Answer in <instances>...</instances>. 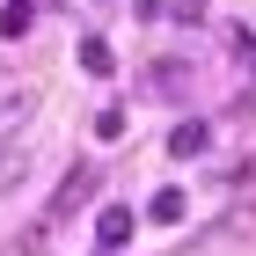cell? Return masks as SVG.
Wrapping results in <instances>:
<instances>
[{"instance_id":"cell-1","label":"cell","mask_w":256,"mask_h":256,"mask_svg":"<svg viewBox=\"0 0 256 256\" xmlns=\"http://www.w3.org/2000/svg\"><path fill=\"white\" fill-rule=\"evenodd\" d=\"M96 198H102V168H96V161H74L66 183H59V198H52V220L80 212V205H96Z\"/></svg>"},{"instance_id":"cell-2","label":"cell","mask_w":256,"mask_h":256,"mask_svg":"<svg viewBox=\"0 0 256 256\" xmlns=\"http://www.w3.org/2000/svg\"><path fill=\"white\" fill-rule=\"evenodd\" d=\"M190 74H198V59H161V66H146V96H161V102H183L190 96Z\"/></svg>"},{"instance_id":"cell-3","label":"cell","mask_w":256,"mask_h":256,"mask_svg":"<svg viewBox=\"0 0 256 256\" xmlns=\"http://www.w3.org/2000/svg\"><path fill=\"white\" fill-rule=\"evenodd\" d=\"M37 88H15V96L0 102V146H22V139H30V118H37Z\"/></svg>"},{"instance_id":"cell-4","label":"cell","mask_w":256,"mask_h":256,"mask_svg":"<svg viewBox=\"0 0 256 256\" xmlns=\"http://www.w3.org/2000/svg\"><path fill=\"white\" fill-rule=\"evenodd\" d=\"M132 227H139V220H132V205H102L96 242H102V249H124V242H132Z\"/></svg>"},{"instance_id":"cell-5","label":"cell","mask_w":256,"mask_h":256,"mask_svg":"<svg viewBox=\"0 0 256 256\" xmlns=\"http://www.w3.org/2000/svg\"><path fill=\"white\" fill-rule=\"evenodd\" d=\"M205 139H212L205 124H176V132H168V154H176V161H190V154H205Z\"/></svg>"},{"instance_id":"cell-6","label":"cell","mask_w":256,"mask_h":256,"mask_svg":"<svg viewBox=\"0 0 256 256\" xmlns=\"http://www.w3.org/2000/svg\"><path fill=\"white\" fill-rule=\"evenodd\" d=\"M146 220H154V227H176V220H183V190H154Z\"/></svg>"},{"instance_id":"cell-7","label":"cell","mask_w":256,"mask_h":256,"mask_svg":"<svg viewBox=\"0 0 256 256\" xmlns=\"http://www.w3.org/2000/svg\"><path fill=\"white\" fill-rule=\"evenodd\" d=\"M22 168H30V139H22V146H0V190H8Z\"/></svg>"},{"instance_id":"cell-8","label":"cell","mask_w":256,"mask_h":256,"mask_svg":"<svg viewBox=\"0 0 256 256\" xmlns=\"http://www.w3.org/2000/svg\"><path fill=\"white\" fill-rule=\"evenodd\" d=\"M80 66H88V74H110L118 59H110V44H102V37H80Z\"/></svg>"},{"instance_id":"cell-9","label":"cell","mask_w":256,"mask_h":256,"mask_svg":"<svg viewBox=\"0 0 256 256\" xmlns=\"http://www.w3.org/2000/svg\"><path fill=\"white\" fill-rule=\"evenodd\" d=\"M0 37H8V44L30 37V0H22V8H0Z\"/></svg>"},{"instance_id":"cell-10","label":"cell","mask_w":256,"mask_h":256,"mask_svg":"<svg viewBox=\"0 0 256 256\" xmlns=\"http://www.w3.org/2000/svg\"><path fill=\"white\" fill-rule=\"evenodd\" d=\"M96 139H124V110H118V102L96 110Z\"/></svg>"},{"instance_id":"cell-11","label":"cell","mask_w":256,"mask_h":256,"mask_svg":"<svg viewBox=\"0 0 256 256\" xmlns=\"http://www.w3.org/2000/svg\"><path fill=\"white\" fill-rule=\"evenodd\" d=\"M227 44H234V59L256 74V30H242V22H234V30H227Z\"/></svg>"},{"instance_id":"cell-12","label":"cell","mask_w":256,"mask_h":256,"mask_svg":"<svg viewBox=\"0 0 256 256\" xmlns=\"http://www.w3.org/2000/svg\"><path fill=\"white\" fill-rule=\"evenodd\" d=\"M132 15H139V22H146V15H161V0H132Z\"/></svg>"},{"instance_id":"cell-13","label":"cell","mask_w":256,"mask_h":256,"mask_svg":"<svg viewBox=\"0 0 256 256\" xmlns=\"http://www.w3.org/2000/svg\"><path fill=\"white\" fill-rule=\"evenodd\" d=\"M234 176H242V183H256V154H249V161H242V168H234Z\"/></svg>"},{"instance_id":"cell-14","label":"cell","mask_w":256,"mask_h":256,"mask_svg":"<svg viewBox=\"0 0 256 256\" xmlns=\"http://www.w3.org/2000/svg\"><path fill=\"white\" fill-rule=\"evenodd\" d=\"M8 96H15V88H8V74H0V102H8Z\"/></svg>"},{"instance_id":"cell-15","label":"cell","mask_w":256,"mask_h":256,"mask_svg":"<svg viewBox=\"0 0 256 256\" xmlns=\"http://www.w3.org/2000/svg\"><path fill=\"white\" fill-rule=\"evenodd\" d=\"M102 256H110V249H102Z\"/></svg>"}]
</instances>
